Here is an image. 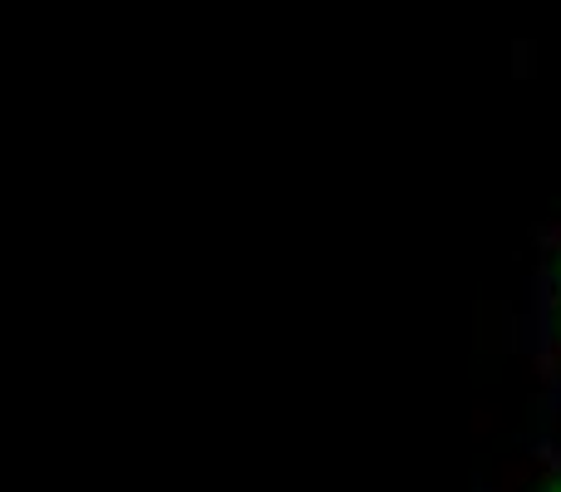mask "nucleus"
<instances>
[{
  "label": "nucleus",
  "instance_id": "nucleus-1",
  "mask_svg": "<svg viewBox=\"0 0 561 492\" xmlns=\"http://www.w3.org/2000/svg\"><path fill=\"white\" fill-rule=\"evenodd\" d=\"M527 345H533L537 379L547 385L561 424V242L542 256L533 276V306H527Z\"/></svg>",
  "mask_w": 561,
  "mask_h": 492
},
{
  "label": "nucleus",
  "instance_id": "nucleus-2",
  "mask_svg": "<svg viewBox=\"0 0 561 492\" xmlns=\"http://www.w3.org/2000/svg\"><path fill=\"white\" fill-rule=\"evenodd\" d=\"M507 492H561V424H552V438L513 473Z\"/></svg>",
  "mask_w": 561,
  "mask_h": 492
}]
</instances>
